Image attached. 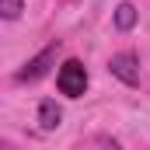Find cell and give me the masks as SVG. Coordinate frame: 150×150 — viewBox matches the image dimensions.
<instances>
[{"mask_svg":"<svg viewBox=\"0 0 150 150\" xmlns=\"http://www.w3.org/2000/svg\"><path fill=\"white\" fill-rule=\"evenodd\" d=\"M56 87H59V94H67V98H80L84 87H87V70H84V63H80V59H67V63L59 67V74H56Z\"/></svg>","mask_w":150,"mask_h":150,"instance_id":"obj_1","label":"cell"},{"mask_svg":"<svg viewBox=\"0 0 150 150\" xmlns=\"http://www.w3.org/2000/svg\"><path fill=\"white\" fill-rule=\"evenodd\" d=\"M136 18H140V14H136V7H133L129 0L115 7V28H119V32H129V28L136 25Z\"/></svg>","mask_w":150,"mask_h":150,"instance_id":"obj_5","label":"cell"},{"mask_svg":"<svg viewBox=\"0 0 150 150\" xmlns=\"http://www.w3.org/2000/svg\"><path fill=\"white\" fill-rule=\"evenodd\" d=\"M52 59H56V42H52V45H45L35 59H28V63H25V70H18V80H21V84H28V80L45 77V74H49V67H52Z\"/></svg>","mask_w":150,"mask_h":150,"instance_id":"obj_3","label":"cell"},{"mask_svg":"<svg viewBox=\"0 0 150 150\" xmlns=\"http://www.w3.org/2000/svg\"><path fill=\"white\" fill-rule=\"evenodd\" d=\"M59 122H63L59 105H56L52 98H42V101H38V126H42V129H56Z\"/></svg>","mask_w":150,"mask_h":150,"instance_id":"obj_4","label":"cell"},{"mask_svg":"<svg viewBox=\"0 0 150 150\" xmlns=\"http://www.w3.org/2000/svg\"><path fill=\"white\" fill-rule=\"evenodd\" d=\"M108 70H112V77H119L129 87L140 84V59H136V52H119V56H112L108 59Z\"/></svg>","mask_w":150,"mask_h":150,"instance_id":"obj_2","label":"cell"},{"mask_svg":"<svg viewBox=\"0 0 150 150\" xmlns=\"http://www.w3.org/2000/svg\"><path fill=\"white\" fill-rule=\"evenodd\" d=\"M21 11H25V0H0V14H4L7 21L21 18Z\"/></svg>","mask_w":150,"mask_h":150,"instance_id":"obj_6","label":"cell"}]
</instances>
